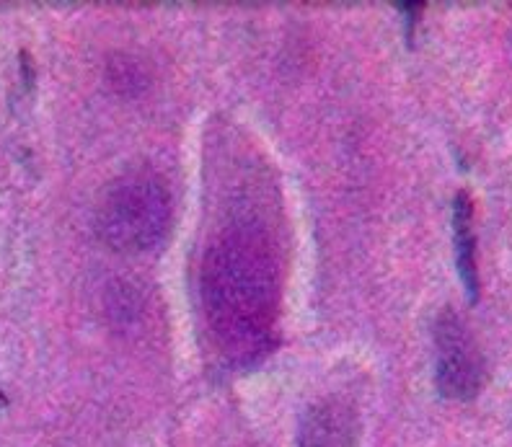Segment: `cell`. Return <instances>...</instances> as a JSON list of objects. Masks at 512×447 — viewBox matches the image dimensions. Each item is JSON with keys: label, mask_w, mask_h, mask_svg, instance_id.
<instances>
[{"label": "cell", "mask_w": 512, "mask_h": 447, "mask_svg": "<svg viewBox=\"0 0 512 447\" xmlns=\"http://www.w3.org/2000/svg\"><path fill=\"white\" fill-rule=\"evenodd\" d=\"M200 295L207 329L233 365L264 360L277 344L280 264L256 225H233L202 256Z\"/></svg>", "instance_id": "1"}, {"label": "cell", "mask_w": 512, "mask_h": 447, "mask_svg": "<svg viewBox=\"0 0 512 447\" xmlns=\"http://www.w3.org/2000/svg\"><path fill=\"white\" fill-rule=\"evenodd\" d=\"M174 199L156 171L122 174L101 192L96 205V233L112 251L143 254L169 236Z\"/></svg>", "instance_id": "2"}, {"label": "cell", "mask_w": 512, "mask_h": 447, "mask_svg": "<svg viewBox=\"0 0 512 447\" xmlns=\"http://www.w3.org/2000/svg\"><path fill=\"white\" fill-rule=\"evenodd\" d=\"M435 385L450 401H474L487 383L484 354L456 308H445L435 321Z\"/></svg>", "instance_id": "3"}, {"label": "cell", "mask_w": 512, "mask_h": 447, "mask_svg": "<svg viewBox=\"0 0 512 447\" xmlns=\"http://www.w3.org/2000/svg\"><path fill=\"white\" fill-rule=\"evenodd\" d=\"M360 437V411L347 396L319 398L300 416L298 447H357Z\"/></svg>", "instance_id": "4"}, {"label": "cell", "mask_w": 512, "mask_h": 447, "mask_svg": "<svg viewBox=\"0 0 512 447\" xmlns=\"http://www.w3.org/2000/svg\"><path fill=\"white\" fill-rule=\"evenodd\" d=\"M453 243H456V267L461 274L463 290L471 303H479V264H476L474 236V199L469 192H458L453 199Z\"/></svg>", "instance_id": "5"}, {"label": "cell", "mask_w": 512, "mask_h": 447, "mask_svg": "<svg viewBox=\"0 0 512 447\" xmlns=\"http://www.w3.org/2000/svg\"><path fill=\"white\" fill-rule=\"evenodd\" d=\"M107 78L117 94L125 96H138L143 94L150 83L148 70L140 68L138 60L125 55H114L107 65Z\"/></svg>", "instance_id": "6"}, {"label": "cell", "mask_w": 512, "mask_h": 447, "mask_svg": "<svg viewBox=\"0 0 512 447\" xmlns=\"http://www.w3.org/2000/svg\"><path fill=\"white\" fill-rule=\"evenodd\" d=\"M21 73H24V86L32 88L34 86V65L29 52H21Z\"/></svg>", "instance_id": "7"}, {"label": "cell", "mask_w": 512, "mask_h": 447, "mask_svg": "<svg viewBox=\"0 0 512 447\" xmlns=\"http://www.w3.org/2000/svg\"><path fill=\"white\" fill-rule=\"evenodd\" d=\"M6 404H8V398L3 396V393H0V409H3V406H6Z\"/></svg>", "instance_id": "8"}]
</instances>
